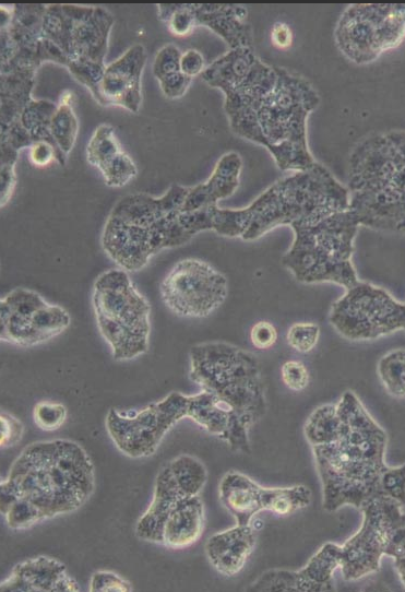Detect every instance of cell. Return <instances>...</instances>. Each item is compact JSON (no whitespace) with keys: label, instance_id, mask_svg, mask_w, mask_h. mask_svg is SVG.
Masks as SVG:
<instances>
[{"label":"cell","instance_id":"1","mask_svg":"<svg viewBox=\"0 0 405 592\" xmlns=\"http://www.w3.org/2000/svg\"><path fill=\"white\" fill-rule=\"evenodd\" d=\"M202 80L225 95L231 130L264 146L284 171L317 163L307 142L308 116L320 96L303 76L263 62L253 48L229 49L205 68Z\"/></svg>","mask_w":405,"mask_h":592},{"label":"cell","instance_id":"2","mask_svg":"<svg viewBox=\"0 0 405 592\" xmlns=\"http://www.w3.org/2000/svg\"><path fill=\"white\" fill-rule=\"evenodd\" d=\"M340 416L337 438L312 447L322 485L323 508L333 512L344 506L358 509L383 497L381 478L388 469V435L359 398L345 391L336 403Z\"/></svg>","mask_w":405,"mask_h":592},{"label":"cell","instance_id":"3","mask_svg":"<svg viewBox=\"0 0 405 592\" xmlns=\"http://www.w3.org/2000/svg\"><path fill=\"white\" fill-rule=\"evenodd\" d=\"M95 488V469L86 450L69 439L26 446L0 485V511L21 502L39 522L81 508Z\"/></svg>","mask_w":405,"mask_h":592},{"label":"cell","instance_id":"4","mask_svg":"<svg viewBox=\"0 0 405 592\" xmlns=\"http://www.w3.org/2000/svg\"><path fill=\"white\" fill-rule=\"evenodd\" d=\"M349 208V191L323 165L295 171L264 190L243 209L214 211L213 230L253 241L277 226L313 224Z\"/></svg>","mask_w":405,"mask_h":592},{"label":"cell","instance_id":"5","mask_svg":"<svg viewBox=\"0 0 405 592\" xmlns=\"http://www.w3.org/2000/svg\"><path fill=\"white\" fill-rule=\"evenodd\" d=\"M346 187L360 225L405 234V131L360 140L349 156Z\"/></svg>","mask_w":405,"mask_h":592},{"label":"cell","instance_id":"6","mask_svg":"<svg viewBox=\"0 0 405 592\" xmlns=\"http://www.w3.org/2000/svg\"><path fill=\"white\" fill-rule=\"evenodd\" d=\"M191 381L212 393L248 430L266 413V387L257 357L226 342L190 348Z\"/></svg>","mask_w":405,"mask_h":592},{"label":"cell","instance_id":"7","mask_svg":"<svg viewBox=\"0 0 405 592\" xmlns=\"http://www.w3.org/2000/svg\"><path fill=\"white\" fill-rule=\"evenodd\" d=\"M359 226L349 209L313 224H297L282 263L300 283H333L348 289L359 281L352 262Z\"/></svg>","mask_w":405,"mask_h":592},{"label":"cell","instance_id":"8","mask_svg":"<svg viewBox=\"0 0 405 592\" xmlns=\"http://www.w3.org/2000/svg\"><path fill=\"white\" fill-rule=\"evenodd\" d=\"M92 304L99 333L116 360L135 358L148 350L151 307L128 272L110 269L97 276Z\"/></svg>","mask_w":405,"mask_h":592},{"label":"cell","instance_id":"9","mask_svg":"<svg viewBox=\"0 0 405 592\" xmlns=\"http://www.w3.org/2000/svg\"><path fill=\"white\" fill-rule=\"evenodd\" d=\"M335 43L352 62L367 64L405 39V3L347 7L335 27Z\"/></svg>","mask_w":405,"mask_h":592},{"label":"cell","instance_id":"10","mask_svg":"<svg viewBox=\"0 0 405 592\" xmlns=\"http://www.w3.org/2000/svg\"><path fill=\"white\" fill-rule=\"evenodd\" d=\"M329 322L347 340H377L405 331V303L382 287L358 281L332 304Z\"/></svg>","mask_w":405,"mask_h":592},{"label":"cell","instance_id":"11","mask_svg":"<svg viewBox=\"0 0 405 592\" xmlns=\"http://www.w3.org/2000/svg\"><path fill=\"white\" fill-rule=\"evenodd\" d=\"M112 15L99 7L49 4L43 20V37L57 45L69 61L104 63Z\"/></svg>","mask_w":405,"mask_h":592},{"label":"cell","instance_id":"12","mask_svg":"<svg viewBox=\"0 0 405 592\" xmlns=\"http://www.w3.org/2000/svg\"><path fill=\"white\" fill-rule=\"evenodd\" d=\"M188 395L171 392L134 415H122L111 409L106 416V430L116 448L133 459L155 453L164 436L187 417Z\"/></svg>","mask_w":405,"mask_h":592},{"label":"cell","instance_id":"13","mask_svg":"<svg viewBox=\"0 0 405 592\" xmlns=\"http://www.w3.org/2000/svg\"><path fill=\"white\" fill-rule=\"evenodd\" d=\"M71 317L61 306L46 301L37 292L17 287L0 300V338L23 347L35 346L61 334Z\"/></svg>","mask_w":405,"mask_h":592},{"label":"cell","instance_id":"14","mask_svg":"<svg viewBox=\"0 0 405 592\" xmlns=\"http://www.w3.org/2000/svg\"><path fill=\"white\" fill-rule=\"evenodd\" d=\"M159 292L163 303L177 316L204 318L225 301L227 279L207 262L188 258L171 268Z\"/></svg>","mask_w":405,"mask_h":592},{"label":"cell","instance_id":"15","mask_svg":"<svg viewBox=\"0 0 405 592\" xmlns=\"http://www.w3.org/2000/svg\"><path fill=\"white\" fill-rule=\"evenodd\" d=\"M402 508L388 497L373 498L361 506L360 528L340 547V569L344 580H359L380 569L391 525Z\"/></svg>","mask_w":405,"mask_h":592},{"label":"cell","instance_id":"16","mask_svg":"<svg viewBox=\"0 0 405 592\" xmlns=\"http://www.w3.org/2000/svg\"><path fill=\"white\" fill-rule=\"evenodd\" d=\"M340 547L327 542L299 570L270 569L261 573L247 591L250 592H331L335 591L333 575L340 569Z\"/></svg>","mask_w":405,"mask_h":592},{"label":"cell","instance_id":"17","mask_svg":"<svg viewBox=\"0 0 405 592\" xmlns=\"http://www.w3.org/2000/svg\"><path fill=\"white\" fill-rule=\"evenodd\" d=\"M145 62L144 47L135 44L106 66L99 104L117 105L138 113L142 103L141 78Z\"/></svg>","mask_w":405,"mask_h":592},{"label":"cell","instance_id":"18","mask_svg":"<svg viewBox=\"0 0 405 592\" xmlns=\"http://www.w3.org/2000/svg\"><path fill=\"white\" fill-rule=\"evenodd\" d=\"M103 250L120 268L143 269L156 254L153 225H131L108 216L100 238Z\"/></svg>","mask_w":405,"mask_h":592},{"label":"cell","instance_id":"19","mask_svg":"<svg viewBox=\"0 0 405 592\" xmlns=\"http://www.w3.org/2000/svg\"><path fill=\"white\" fill-rule=\"evenodd\" d=\"M1 592H78L79 584L60 560L36 556L16 564L1 581Z\"/></svg>","mask_w":405,"mask_h":592},{"label":"cell","instance_id":"20","mask_svg":"<svg viewBox=\"0 0 405 592\" xmlns=\"http://www.w3.org/2000/svg\"><path fill=\"white\" fill-rule=\"evenodd\" d=\"M198 496L182 484L167 463L158 472L152 501L136 522L135 535L146 542L162 544L164 524L182 500Z\"/></svg>","mask_w":405,"mask_h":592},{"label":"cell","instance_id":"21","mask_svg":"<svg viewBox=\"0 0 405 592\" xmlns=\"http://www.w3.org/2000/svg\"><path fill=\"white\" fill-rule=\"evenodd\" d=\"M189 187L172 185L162 197L134 193L119 200L108 216L120 222L148 227L180 209Z\"/></svg>","mask_w":405,"mask_h":592},{"label":"cell","instance_id":"22","mask_svg":"<svg viewBox=\"0 0 405 592\" xmlns=\"http://www.w3.org/2000/svg\"><path fill=\"white\" fill-rule=\"evenodd\" d=\"M255 543L252 524H236L211 535L205 543V555L219 573L233 577L242 570Z\"/></svg>","mask_w":405,"mask_h":592},{"label":"cell","instance_id":"23","mask_svg":"<svg viewBox=\"0 0 405 592\" xmlns=\"http://www.w3.org/2000/svg\"><path fill=\"white\" fill-rule=\"evenodd\" d=\"M241 167L242 161L238 153L228 152L222 155L206 181L189 187L180 210L191 212L210 208L233 196L239 187Z\"/></svg>","mask_w":405,"mask_h":592},{"label":"cell","instance_id":"24","mask_svg":"<svg viewBox=\"0 0 405 592\" xmlns=\"http://www.w3.org/2000/svg\"><path fill=\"white\" fill-rule=\"evenodd\" d=\"M198 25H204L221 36L230 49L252 46L248 12L239 4H193Z\"/></svg>","mask_w":405,"mask_h":592},{"label":"cell","instance_id":"25","mask_svg":"<svg viewBox=\"0 0 405 592\" xmlns=\"http://www.w3.org/2000/svg\"><path fill=\"white\" fill-rule=\"evenodd\" d=\"M218 493L236 524L249 525L253 517L264 510V487L240 472H227L219 482Z\"/></svg>","mask_w":405,"mask_h":592},{"label":"cell","instance_id":"26","mask_svg":"<svg viewBox=\"0 0 405 592\" xmlns=\"http://www.w3.org/2000/svg\"><path fill=\"white\" fill-rule=\"evenodd\" d=\"M204 525L205 511L200 496L184 499L168 516L162 544L174 549L188 547L201 537Z\"/></svg>","mask_w":405,"mask_h":592},{"label":"cell","instance_id":"27","mask_svg":"<svg viewBox=\"0 0 405 592\" xmlns=\"http://www.w3.org/2000/svg\"><path fill=\"white\" fill-rule=\"evenodd\" d=\"M311 498L312 493L305 485L264 487L263 508L278 516H289L307 508Z\"/></svg>","mask_w":405,"mask_h":592},{"label":"cell","instance_id":"28","mask_svg":"<svg viewBox=\"0 0 405 592\" xmlns=\"http://www.w3.org/2000/svg\"><path fill=\"white\" fill-rule=\"evenodd\" d=\"M72 93L65 91L57 104V109L50 120L51 134L63 155L72 150L78 135L79 123L72 107Z\"/></svg>","mask_w":405,"mask_h":592},{"label":"cell","instance_id":"29","mask_svg":"<svg viewBox=\"0 0 405 592\" xmlns=\"http://www.w3.org/2000/svg\"><path fill=\"white\" fill-rule=\"evenodd\" d=\"M338 433L340 416L336 404L318 406L308 416L303 426V434L311 447L334 441Z\"/></svg>","mask_w":405,"mask_h":592},{"label":"cell","instance_id":"30","mask_svg":"<svg viewBox=\"0 0 405 592\" xmlns=\"http://www.w3.org/2000/svg\"><path fill=\"white\" fill-rule=\"evenodd\" d=\"M377 371L388 394L405 399V347L385 353L378 362Z\"/></svg>","mask_w":405,"mask_h":592},{"label":"cell","instance_id":"31","mask_svg":"<svg viewBox=\"0 0 405 592\" xmlns=\"http://www.w3.org/2000/svg\"><path fill=\"white\" fill-rule=\"evenodd\" d=\"M122 146L109 125L98 126L86 146V158L90 164L99 168L108 159L120 153Z\"/></svg>","mask_w":405,"mask_h":592},{"label":"cell","instance_id":"32","mask_svg":"<svg viewBox=\"0 0 405 592\" xmlns=\"http://www.w3.org/2000/svg\"><path fill=\"white\" fill-rule=\"evenodd\" d=\"M158 15L176 36L189 35L198 25L193 4L162 3L158 4Z\"/></svg>","mask_w":405,"mask_h":592},{"label":"cell","instance_id":"33","mask_svg":"<svg viewBox=\"0 0 405 592\" xmlns=\"http://www.w3.org/2000/svg\"><path fill=\"white\" fill-rule=\"evenodd\" d=\"M98 169L109 187H122L136 175V166L124 151L108 159Z\"/></svg>","mask_w":405,"mask_h":592},{"label":"cell","instance_id":"34","mask_svg":"<svg viewBox=\"0 0 405 592\" xmlns=\"http://www.w3.org/2000/svg\"><path fill=\"white\" fill-rule=\"evenodd\" d=\"M69 71L80 83L84 84L93 94L95 99L100 100V82L106 66L94 61L73 60L67 64Z\"/></svg>","mask_w":405,"mask_h":592},{"label":"cell","instance_id":"35","mask_svg":"<svg viewBox=\"0 0 405 592\" xmlns=\"http://www.w3.org/2000/svg\"><path fill=\"white\" fill-rule=\"evenodd\" d=\"M320 327L314 322H296L286 333L288 345L299 353H309L318 344Z\"/></svg>","mask_w":405,"mask_h":592},{"label":"cell","instance_id":"36","mask_svg":"<svg viewBox=\"0 0 405 592\" xmlns=\"http://www.w3.org/2000/svg\"><path fill=\"white\" fill-rule=\"evenodd\" d=\"M33 419L36 426L41 430H57L67 419V407L57 402H38L33 410Z\"/></svg>","mask_w":405,"mask_h":592},{"label":"cell","instance_id":"37","mask_svg":"<svg viewBox=\"0 0 405 592\" xmlns=\"http://www.w3.org/2000/svg\"><path fill=\"white\" fill-rule=\"evenodd\" d=\"M56 109L57 105L51 102L31 99L25 105L20 121L31 132L38 127L49 126Z\"/></svg>","mask_w":405,"mask_h":592},{"label":"cell","instance_id":"38","mask_svg":"<svg viewBox=\"0 0 405 592\" xmlns=\"http://www.w3.org/2000/svg\"><path fill=\"white\" fill-rule=\"evenodd\" d=\"M383 497H388L402 507L405 506V463L398 466H388L381 478Z\"/></svg>","mask_w":405,"mask_h":592},{"label":"cell","instance_id":"39","mask_svg":"<svg viewBox=\"0 0 405 592\" xmlns=\"http://www.w3.org/2000/svg\"><path fill=\"white\" fill-rule=\"evenodd\" d=\"M182 52L172 44L164 45L156 54L153 62V74L157 81L179 72Z\"/></svg>","mask_w":405,"mask_h":592},{"label":"cell","instance_id":"40","mask_svg":"<svg viewBox=\"0 0 405 592\" xmlns=\"http://www.w3.org/2000/svg\"><path fill=\"white\" fill-rule=\"evenodd\" d=\"M91 592H130L131 583L121 576L107 570L95 571L90 581Z\"/></svg>","mask_w":405,"mask_h":592},{"label":"cell","instance_id":"41","mask_svg":"<svg viewBox=\"0 0 405 592\" xmlns=\"http://www.w3.org/2000/svg\"><path fill=\"white\" fill-rule=\"evenodd\" d=\"M282 380L293 391L303 390L309 381L310 375L306 365L300 360H287L281 368Z\"/></svg>","mask_w":405,"mask_h":592},{"label":"cell","instance_id":"42","mask_svg":"<svg viewBox=\"0 0 405 592\" xmlns=\"http://www.w3.org/2000/svg\"><path fill=\"white\" fill-rule=\"evenodd\" d=\"M24 427L22 422L5 412L0 415V445L1 448L16 446L23 437Z\"/></svg>","mask_w":405,"mask_h":592},{"label":"cell","instance_id":"43","mask_svg":"<svg viewBox=\"0 0 405 592\" xmlns=\"http://www.w3.org/2000/svg\"><path fill=\"white\" fill-rule=\"evenodd\" d=\"M28 155L31 163L38 167L47 166L53 159H57L60 165L65 163V156L47 141H34L29 146Z\"/></svg>","mask_w":405,"mask_h":592},{"label":"cell","instance_id":"44","mask_svg":"<svg viewBox=\"0 0 405 592\" xmlns=\"http://www.w3.org/2000/svg\"><path fill=\"white\" fill-rule=\"evenodd\" d=\"M277 340V330L266 320L255 322L250 330V341L255 348L267 350Z\"/></svg>","mask_w":405,"mask_h":592},{"label":"cell","instance_id":"45","mask_svg":"<svg viewBox=\"0 0 405 592\" xmlns=\"http://www.w3.org/2000/svg\"><path fill=\"white\" fill-rule=\"evenodd\" d=\"M192 79L181 71L169 74L158 81L163 94L170 99L179 98L187 92Z\"/></svg>","mask_w":405,"mask_h":592},{"label":"cell","instance_id":"46","mask_svg":"<svg viewBox=\"0 0 405 592\" xmlns=\"http://www.w3.org/2000/svg\"><path fill=\"white\" fill-rule=\"evenodd\" d=\"M180 70L189 78L201 75L205 70V62L202 54L195 49L182 52L180 58Z\"/></svg>","mask_w":405,"mask_h":592},{"label":"cell","instance_id":"47","mask_svg":"<svg viewBox=\"0 0 405 592\" xmlns=\"http://www.w3.org/2000/svg\"><path fill=\"white\" fill-rule=\"evenodd\" d=\"M14 164L15 163L1 164V206L9 202L15 187L16 178L14 173Z\"/></svg>","mask_w":405,"mask_h":592},{"label":"cell","instance_id":"48","mask_svg":"<svg viewBox=\"0 0 405 592\" xmlns=\"http://www.w3.org/2000/svg\"><path fill=\"white\" fill-rule=\"evenodd\" d=\"M271 39L274 46L287 48L293 43L291 29L285 23H276L271 31Z\"/></svg>","mask_w":405,"mask_h":592}]
</instances>
